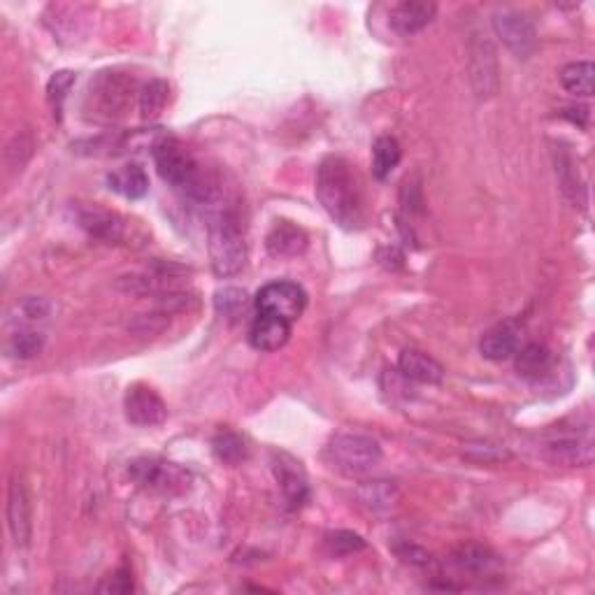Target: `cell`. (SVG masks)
Wrapping results in <instances>:
<instances>
[{"instance_id":"1","label":"cell","mask_w":595,"mask_h":595,"mask_svg":"<svg viewBox=\"0 0 595 595\" xmlns=\"http://www.w3.org/2000/svg\"><path fill=\"white\" fill-rule=\"evenodd\" d=\"M317 198L335 224L347 231L363 224V198L354 170L342 156H326L317 170Z\"/></svg>"},{"instance_id":"2","label":"cell","mask_w":595,"mask_h":595,"mask_svg":"<svg viewBox=\"0 0 595 595\" xmlns=\"http://www.w3.org/2000/svg\"><path fill=\"white\" fill-rule=\"evenodd\" d=\"M152 154L161 179L172 189L186 193L198 203H210L214 198V184L203 175L198 161L193 159V154L182 142L175 138H161L154 145Z\"/></svg>"},{"instance_id":"3","label":"cell","mask_w":595,"mask_h":595,"mask_svg":"<svg viewBox=\"0 0 595 595\" xmlns=\"http://www.w3.org/2000/svg\"><path fill=\"white\" fill-rule=\"evenodd\" d=\"M135 93L140 91L133 75L119 73V70H103L93 77L86 89V119L98 121V124H112L131 110Z\"/></svg>"},{"instance_id":"4","label":"cell","mask_w":595,"mask_h":595,"mask_svg":"<svg viewBox=\"0 0 595 595\" xmlns=\"http://www.w3.org/2000/svg\"><path fill=\"white\" fill-rule=\"evenodd\" d=\"M207 249H210V263L214 275L221 279L240 275L247 263V242L242 233L240 217L235 210H219L212 214L210 226H207Z\"/></svg>"},{"instance_id":"5","label":"cell","mask_w":595,"mask_h":595,"mask_svg":"<svg viewBox=\"0 0 595 595\" xmlns=\"http://www.w3.org/2000/svg\"><path fill=\"white\" fill-rule=\"evenodd\" d=\"M333 465L347 475H365L382 461V447L363 433H340L328 444Z\"/></svg>"},{"instance_id":"6","label":"cell","mask_w":595,"mask_h":595,"mask_svg":"<svg viewBox=\"0 0 595 595\" xmlns=\"http://www.w3.org/2000/svg\"><path fill=\"white\" fill-rule=\"evenodd\" d=\"M254 307L258 314L284 319L293 326L303 317L307 307V293L296 282H270L256 293Z\"/></svg>"},{"instance_id":"7","label":"cell","mask_w":595,"mask_h":595,"mask_svg":"<svg viewBox=\"0 0 595 595\" xmlns=\"http://www.w3.org/2000/svg\"><path fill=\"white\" fill-rule=\"evenodd\" d=\"M128 475L142 489L156 493H184L191 484L189 472L163 458H138L128 468Z\"/></svg>"},{"instance_id":"8","label":"cell","mask_w":595,"mask_h":595,"mask_svg":"<svg viewBox=\"0 0 595 595\" xmlns=\"http://www.w3.org/2000/svg\"><path fill=\"white\" fill-rule=\"evenodd\" d=\"M468 73L470 84L479 98H493L500 86L498 56L493 42L482 33L472 35L468 45Z\"/></svg>"},{"instance_id":"9","label":"cell","mask_w":595,"mask_h":595,"mask_svg":"<svg viewBox=\"0 0 595 595\" xmlns=\"http://www.w3.org/2000/svg\"><path fill=\"white\" fill-rule=\"evenodd\" d=\"M493 31L516 59H530L537 52V31L526 14L503 10L493 14Z\"/></svg>"},{"instance_id":"10","label":"cell","mask_w":595,"mask_h":595,"mask_svg":"<svg viewBox=\"0 0 595 595\" xmlns=\"http://www.w3.org/2000/svg\"><path fill=\"white\" fill-rule=\"evenodd\" d=\"M124 412L126 419L133 426L140 428H154L161 426L168 419V407L163 398L147 384H133L128 386L124 396Z\"/></svg>"},{"instance_id":"11","label":"cell","mask_w":595,"mask_h":595,"mask_svg":"<svg viewBox=\"0 0 595 595\" xmlns=\"http://www.w3.org/2000/svg\"><path fill=\"white\" fill-rule=\"evenodd\" d=\"M7 528L14 544L19 549H26L33 537V507L31 493L26 489V482L19 475L12 477L10 491H7Z\"/></svg>"},{"instance_id":"12","label":"cell","mask_w":595,"mask_h":595,"mask_svg":"<svg viewBox=\"0 0 595 595\" xmlns=\"http://www.w3.org/2000/svg\"><path fill=\"white\" fill-rule=\"evenodd\" d=\"M272 472H275L279 489H282L286 503L291 507H303L310 500V482H307L303 463L296 461L291 454L277 451L272 456Z\"/></svg>"},{"instance_id":"13","label":"cell","mask_w":595,"mask_h":595,"mask_svg":"<svg viewBox=\"0 0 595 595\" xmlns=\"http://www.w3.org/2000/svg\"><path fill=\"white\" fill-rule=\"evenodd\" d=\"M77 221L93 240L107 242V245H117L124 240L126 221L117 212L105 210L100 205H80L77 207Z\"/></svg>"},{"instance_id":"14","label":"cell","mask_w":595,"mask_h":595,"mask_svg":"<svg viewBox=\"0 0 595 595\" xmlns=\"http://www.w3.org/2000/svg\"><path fill=\"white\" fill-rule=\"evenodd\" d=\"M437 5L428 0H403V3L393 5L389 12V24L393 31L403 38L417 35L435 19Z\"/></svg>"},{"instance_id":"15","label":"cell","mask_w":595,"mask_h":595,"mask_svg":"<svg viewBox=\"0 0 595 595\" xmlns=\"http://www.w3.org/2000/svg\"><path fill=\"white\" fill-rule=\"evenodd\" d=\"M454 565L461 572H468L475 579H491V577H498L500 568H503V563H500V558L493 554L489 547H484V544H477V542H470V544H461L454 551Z\"/></svg>"},{"instance_id":"16","label":"cell","mask_w":595,"mask_h":595,"mask_svg":"<svg viewBox=\"0 0 595 595\" xmlns=\"http://www.w3.org/2000/svg\"><path fill=\"white\" fill-rule=\"evenodd\" d=\"M516 372L519 377L526 379L530 384H540L544 379L551 377V370H554V354L547 344L530 342L526 347L516 349Z\"/></svg>"},{"instance_id":"17","label":"cell","mask_w":595,"mask_h":595,"mask_svg":"<svg viewBox=\"0 0 595 595\" xmlns=\"http://www.w3.org/2000/svg\"><path fill=\"white\" fill-rule=\"evenodd\" d=\"M544 458L563 468H584L593 463V442L586 437H561L547 444Z\"/></svg>"},{"instance_id":"18","label":"cell","mask_w":595,"mask_h":595,"mask_svg":"<svg viewBox=\"0 0 595 595\" xmlns=\"http://www.w3.org/2000/svg\"><path fill=\"white\" fill-rule=\"evenodd\" d=\"M521 342V331L514 321H505V324H498L489 328L484 333L482 342H479V351H482L484 358L489 361H507L516 354Z\"/></svg>"},{"instance_id":"19","label":"cell","mask_w":595,"mask_h":595,"mask_svg":"<svg viewBox=\"0 0 595 595\" xmlns=\"http://www.w3.org/2000/svg\"><path fill=\"white\" fill-rule=\"evenodd\" d=\"M291 338V324L284 319L258 314L249 328V344L258 351H277Z\"/></svg>"},{"instance_id":"20","label":"cell","mask_w":595,"mask_h":595,"mask_svg":"<svg viewBox=\"0 0 595 595\" xmlns=\"http://www.w3.org/2000/svg\"><path fill=\"white\" fill-rule=\"evenodd\" d=\"M398 372L405 379L417 384H440L444 379V368L433 356L419 349H405L398 358Z\"/></svg>"},{"instance_id":"21","label":"cell","mask_w":595,"mask_h":595,"mask_svg":"<svg viewBox=\"0 0 595 595\" xmlns=\"http://www.w3.org/2000/svg\"><path fill=\"white\" fill-rule=\"evenodd\" d=\"M265 247L275 258H293L307 249V235L303 228L291 224V221H277L265 238Z\"/></svg>"},{"instance_id":"22","label":"cell","mask_w":595,"mask_h":595,"mask_svg":"<svg viewBox=\"0 0 595 595\" xmlns=\"http://www.w3.org/2000/svg\"><path fill=\"white\" fill-rule=\"evenodd\" d=\"M107 184L112 191L121 193L128 200H140L147 196L149 191V177L147 172L138 163H128V166L114 170L107 175Z\"/></svg>"},{"instance_id":"23","label":"cell","mask_w":595,"mask_h":595,"mask_svg":"<svg viewBox=\"0 0 595 595\" xmlns=\"http://www.w3.org/2000/svg\"><path fill=\"white\" fill-rule=\"evenodd\" d=\"M42 347H45V335L40 331H35L33 326H24L19 324L14 331L10 333V338L5 342V351L7 356L12 358H21V361H28V358L38 356Z\"/></svg>"},{"instance_id":"24","label":"cell","mask_w":595,"mask_h":595,"mask_svg":"<svg viewBox=\"0 0 595 595\" xmlns=\"http://www.w3.org/2000/svg\"><path fill=\"white\" fill-rule=\"evenodd\" d=\"M400 159H403V149H400L398 140L393 135H382L372 145V175L386 179L398 168Z\"/></svg>"},{"instance_id":"25","label":"cell","mask_w":595,"mask_h":595,"mask_svg":"<svg viewBox=\"0 0 595 595\" xmlns=\"http://www.w3.org/2000/svg\"><path fill=\"white\" fill-rule=\"evenodd\" d=\"M212 451H214V456H217L219 461L226 465H240L242 461H247V456H249L247 442L242 440L238 433H233V430H228V428L219 430V433L214 435Z\"/></svg>"},{"instance_id":"26","label":"cell","mask_w":595,"mask_h":595,"mask_svg":"<svg viewBox=\"0 0 595 595\" xmlns=\"http://www.w3.org/2000/svg\"><path fill=\"white\" fill-rule=\"evenodd\" d=\"M593 75L595 68L591 61H575L561 70V84L575 96L589 98L593 93Z\"/></svg>"},{"instance_id":"27","label":"cell","mask_w":595,"mask_h":595,"mask_svg":"<svg viewBox=\"0 0 595 595\" xmlns=\"http://www.w3.org/2000/svg\"><path fill=\"white\" fill-rule=\"evenodd\" d=\"M170 86L163 80H152L142 86L138 98H140V114L142 119H154L163 112V107L168 103Z\"/></svg>"},{"instance_id":"28","label":"cell","mask_w":595,"mask_h":595,"mask_svg":"<svg viewBox=\"0 0 595 595\" xmlns=\"http://www.w3.org/2000/svg\"><path fill=\"white\" fill-rule=\"evenodd\" d=\"M75 84V73H70V70H59V73H54L49 77L47 82V103L52 107L54 117L61 119V110H63V103H66L70 89H73Z\"/></svg>"},{"instance_id":"29","label":"cell","mask_w":595,"mask_h":595,"mask_svg":"<svg viewBox=\"0 0 595 595\" xmlns=\"http://www.w3.org/2000/svg\"><path fill=\"white\" fill-rule=\"evenodd\" d=\"M365 549V540L361 535L351 533V530H335V533L326 535V551L335 558H344Z\"/></svg>"},{"instance_id":"30","label":"cell","mask_w":595,"mask_h":595,"mask_svg":"<svg viewBox=\"0 0 595 595\" xmlns=\"http://www.w3.org/2000/svg\"><path fill=\"white\" fill-rule=\"evenodd\" d=\"M214 303H217V310L219 314H224L226 319H240L242 314L247 312V293L242 289H224L217 293V298H214Z\"/></svg>"},{"instance_id":"31","label":"cell","mask_w":595,"mask_h":595,"mask_svg":"<svg viewBox=\"0 0 595 595\" xmlns=\"http://www.w3.org/2000/svg\"><path fill=\"white\" fill-rule=\"evenodd\" d=\"M31 154H33V138L28 133H17L10 145H7V152H5L7 166L21 170V166L31 159Z\"/></svg>"},{"instance_id":"32","label":"cell","mask_w":595,"mask_h":595,"mask_svg":"<svg viewBox=\"0 0 595 595\" xmlns=\"http://www.w3.org/2000/svg\"><path fill=\"white\" fill-rule=\"evenodd\" d=\"M465 456L470 458V461L475 463H484V465H491V463H500V461H507L510 458V451L498 447V444H470L468 451H465Z\"/></svg>"},{"instance_id":"33","label":"cell","mask_w":595,"mask_h":595,"mask_svg":"<svg viewBox=\"0 0 595 595\" xmlns=\"http://www.w3.org/2000/svg\"><path fill=\"white\" fill-rule=\"evenodd\" d=\"M17 310L21 312V324L28 326V324H33V321L47 319L49 303L42 298H26L24 303L17 305Z\"/></svg>"},{"instance_id":"34","label":"cell","mask_w":595,"mask_h":595,"mask_svg":"<svg viewBox=\"0 0 595 595\" xmlns=\"http://www.w3.org/2000/svg\"><path fill=\"white\" fill-rule=\"evenodd\" d=\"M105 593H131L133 591V575L128 568H119L114 575L107 577V584L100 586Z\"/></svg>"},{"instance_id":"35","label":"cell","mask_w":595,"mask_h":595,"mask_svg":"<svg viewBox=\"0 0 595 595\" xmlns=\"http://www.w3.org/2000/svg\"><path fill=\"white\" fill-rule=\"evenodd\" d=\"M396 554L398 558H403L405 563H412V565H419V568H426V565L433 563V558H430L428 551H424L417 544H400L396 547Z\"/></svg>"}]
</instances>
